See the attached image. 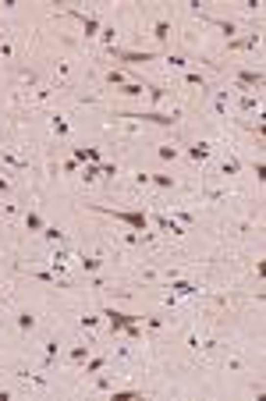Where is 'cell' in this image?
<instances>
[{"instance_id":"obj_28","label":"cell","mask_w":266,"mask_h":401,"mask_svg":"<svg viewBox=\"0 0 266 401\" xmlns=\"http://www.w3.org/2000/svg\"><path fill=\"white\" fill-rule=\"evenodd\" d=\"M256 107H259V96L256 93H245L242 96V110H256Z\"/></svg>"},{"instance_id":"obj_9","label":"cell","mask_w":266,"mask_h":401,"mask_svg":"<svg viewBox=\"0 0 266 401\" xmlns=\"http://www.w3.org/2000/svg\"><path fill=\"white\" fill-rule=\"evenodd\" d=\"M259 43H263V36L252 32V36H245V39H231V50H256Z\"/></svg>"},{"instance_id":"obj_26","label":"cell","mask_w":266,"mask_h":401,"mask_svg":"<svg viewBox=\"0 0 266 401\" xmlns=\"http://www.w3.org/2000/svg\"><path fill=\"white\" fill-rule=\"evenodd\" d=\"M43 234H47V242H64V238H68L61 227H43Z\"/></svg>"},{"instance_id":"obj_14","label":"cell","mask_w":266,"mask_h":401,"mask_svg":"<svg viewBox=\"0 0 266 401\" xmlns=\"http://www.w3.org/2000/svg\"><path fill=\"white\" fill-rule=\"evenodd\" d=\"M0 163H7V167H14V171H25V167H28L22 156H14V153H7V150H0Z\"/></svg>"},{"instance_id":"obj_37","label":"cell","mask_w":266,"mask_h":401,"mask_svg":"<svg viewBox=\"0 0 266 401\" xmlns=\"http://www.w3.org/2000/svg\"><path fill=\"white\" fill-rule=\"evenodd\" d=\"M96 387H99V391H110V387H114V380H110V376H99V380H96Z\"/></svg>"},{"instance_id":"obj_24","label":"cell","mask_w":266,"mask_h":401,"mask_svg":"<svg viewBox=\"0 0 266 401\" xmlns=\"http://www.w3.org/2000/svg\"><path fill=\"white\" fill-rule=\"evenodd\" d=\"M185 85H199V89H206V78L199 75V71H185Z\"/></svg>"},{"instance_id":"obj_10","label":"cell","mask_w":266,"mask_h":401,"mask_svg":"<svg viewBox=\"0 0 266 401\" xmlns=\"http://www.w3.org/2000/svg\"><path fill=\"white\" fill-rule=\"evenodd\" d=\"M199 291V284H192V280H170V295H174V299H177V295H195Z\"/></svg>"},{"instance_id":"obj_4","label":"cell","mask_w":266,"mask_h":401,"mask_svg":"<svg viewBox=\"0 0 266 401\" xmlns=\"http://www.w3.org/2000/svg\"><path fill=\"white\" fill-rule=\"evenodd\" d=\"M71 14V18H78L82 22V32H85V39H93V36H99V18H96V14H85V11H68Z\"/></svg>"},{"instance_id":"obj_30","label":"cell","mask_w":266,"mask_h":401,"mask_svg":"<svg viewBox=\"0 0 266 401\" xmlns=\"http://www.w3.org/2000/svg\"><path fill=\"white\" fill-rule=\"evenodd\" d=\"M145 96H149L153 103H160V100L167 96V89H160V85H149V89H145Z\"/></svg>"},{"instance_id":"obj_12","label":"cell","mask_w":266,"mask_h":401,"mask_svg":"<svg viewBox=\"0 0 266 401\" xmlns=\"http://www.w3.org/2000/svg\"><path fill=\"white\" fill-rule=\"evenodd\" d=\"M145 89H149L145 82H124L121 89H117V93H121V96H131V100H139V96L145 93Z\"/></svg>"},{"instance_id":"obj_2","label":"cell","mask_w":266,"mask_h":401,"mask_svg":"<svg viewBox=\"0 0 266 401\" xmlns=\"http://www.w3.org/2000/svg\"><path fill=\"white\" fill-rule=\"evenodd\" d=\"M89 210H96V213H107V217L121 220V224L135 227V231H145V227H149V213H142V210H107V206H89Z\"/></svg>"},{"instance_id":"obj_3","label":"cell","mask_w":266,"mask_h":401,"mask_svg":"<svg viewBox=\"0 0 266 401\" xmlns=\"http://www.w3.org/2000/svg\"><path fill=\"white\" fill-rule=\"evenodd\" d=\"M103 316L110 320V330H114V334H121L128 323H139V320H142V316H135V313H121V309H103Z\"/></svg>"},{"instance_id":"obj_6","label":"cell","mask_w":266,"mask_h":401,"mask_svg":"<svg viewBox=\"0 0 266 401\" xmlns=\"http://www.w3.org/2000/svg\"><path fill=\"white\" fill-rule=\"evenodd\" d=\"M263 85V71H238V89H259Z\"/></svg>"},{"instance_id":"obj_16","label":"cell","mask_w":266,"mask_h":401,"mask_svg":"<svg viewBox=\"0 0 266 401\" xmlns=\"http://www.w3.org/2000/svg\"><path fill=\"white\" fill-rule=\"evenodd\" d=\"M50 128H53V135H61V139L68 135V121H64L61 114H53V117H50Z\"/></svg>"},{"instance_id":"obj_33","label":"cell","mask_w":266,"mask_h":401,"mask_svg":"<svg viewBox=\"0 0 266 401\" xmlns=\"http://www.w3.org/2000/svg\"><path fill=\"white\" fill-rule=\"evenodd\" d=\"M78 323H82V330H93V326H96V323H99V316H82V320H78Z\"/></svg>"},{"instance_id":"obj_23","label":"cell","mask_w":266,"mask_h":401,"mask_svg":"<svg viewBox=\"0 0 266 401\" xmlns=\"http://www.w3.org/2000/svg\"><path fill=\"white\" fill-rule=\"evenodd\" d=\"M89 359V345H75L71 348V362H85Z\"/></svg>"},{"instance_id":"obj_1","label":"cell","mask_w":266,"mask_h":401,"mask_svg":"<svg viewBox=\"0 0 266 401\" xmlns=\"http://www.w3.org/2000/svg\"><path fill=\"white\" fill-rule=\"evenodd\" d=\"M114 117H117V121H135V125H164V128L177 125L174 110L170 114H164V110H117Z\"/></svg>"},{"instance_id":"obj_25","label":"cell","mask_w":266,"mask_h":401,"mask_svg":"<svg viewBox=\"0 0 266 401\" xmlns=\"http://www.w3.org/2000/svg\"><path fill=\"white\" fill-rule=\"evenodd\" d=\"M238 171H242V163H238V160H224V163H220V174H227V177H231V174H238Z\"/></svg>"},{"instance_id":"obj_19","label":"cell","mask_w":266,"mask_h":401,"mask_svg":"<svg viewBox=\"0 0 266 401\" xmlns=\"http://www.w3.org/2000/svg\"><path fill=\"white\" fill-rule=\"evenodd\" d=\"M103 366H107V359H103V355H96V359H85V373H99Z\"/></svg>"},{"instance_id":"obj_13","label":"cell","mask_w":266,"mask_h":401,"mask_svg":"<svg viewBox=\"0 0 266 401\" xmlns=\"http://www.w3.org/2000/svg\"><path fill=\"white\" fill-rule=\"evenodd\" d=\"M185 153L195 160V163H202V160H210V142H195V146H188Z\"/></svg>"},{"instance_id":"obj_29","label":"cell","mask_w":266,"mask_h":401,"mask_svg":"<svg viewBox=\"0 0 266 401\" xmlns=\"http://www.w3.org/2000/svg\"><path fill=\"white\" fill-rule=\"evenodd\" d=\"M82 177H85V181H96V177H99V163H85Z\"/></svg>"},{"instance_id":"obj_5","label":"cell","mask_w":266,"mask_h":401,"mask_svg":"<svg viewBox=\"0 0 266 401\" xmlns=\"http://www.w3.org/2000/svg\"><path fill=\"white\" fill-rule=\"evenodd\" d=\"M114 57H117V61H128V64H145V61H156V53L153 50H110Z\"/></svg>"},{"instance_id":"obj_15","label":"cell","mask_w":266,"mask_h":401,"mask_svg":"<svg viewBox=\"0 0 266 401\" xmlns=\"http://www.w3.org/2000/svg\"><path fill=\"white\" fill-rule=\"evenodd\" d=\"M227 103H231V93H227V89H220L217 100H213V110L217 114H227Z\"/></svg>"},{"instance_id":"obj_17","label":"cell","mask_w":266,"mask_h":401,"mask_svg":"<svg viewBox=\"0 0 266 401\" xmlns=\"http://www.w3.org/2000/svg\"><path fill=\"white\" fill-rule=\"evenodd\" d=\"M149 185H156V188H174V177H170V174H149Z\"/></svg>"},{"instance_id":"obj_34","label":"cell","mask_w":266,"mask_h":401,"mask_svg":"<svg viewBox=\"0 0 266 401\" xmlns=\"http://www.w3.org/2000/svg\"><path fill=\"white\" fill-rule=\"evenodd\" d=\"M11 53H14V50H11V43H7V39H0V57H4V61H11Z\"/></svg>"},{"instance_id":"obj_18","label":"cell","mask_w":266,"mask_h":401,"mask_svg":"<svg viewBox=\"0 0 266 401\" xmlns=\"http://www.w3.org/2000/svg\"><path fill=\"white\" fill-rule=\"evenodd\" d=\"M213 22L224 28V36H227V39H234V32H238V22H227V18H213Z\"/></svg>"},{"instance_id":"obj_35","label":"cell","mask_w":266,"mask_h":401,"mask_svg":"<svg viewBox=\"0 0 266 401\" xmlns=\"http://www.w3.org/2000/svg\"><path fill=\"white\" fill-rule=\"evenodd\" d=\"M82 270H89V274L99 270V259H89V256H85V259H82Z\"/></svg>"},{"instance_id":"obj_32","label":"cell","mask_w":266,"mask_h":401,"mask_svg":"<svg viewBox=\"0 0 266 401\" xmlns=\"http://www.w3.org/2000/svg\"><path fill=\"white\" fill-rule=\"evenodd\" d=\"M167 64H170V68H185V64H188V57H181V53H174V57H167Z\"/></svg>"},{"instance_id":"obj_8","label":"cell","mask_w":266,"mask_h":401,"mask_svg":"<svg viewBox=\"0 0 266 401\" xmlns=\"http://www.w3.org/2000/svg\"><path fill=\"white\" fill-rule=\"evenodd\" d=\"M75 160H78V163H99V150H96V146H78V150H75Z\"/></svg>"},{"instance_id":"obj_27","label":"cell","mask_w":266,"mask_h":401,"mask_svg":"<svg viewBox=\"0 0 266 401\" xmlns=\"http://www.w3.org/2000/svg\"><path fill=\"white\" fill-rule=\"evenodd\" d=\"M177 156H181L177 146H160V160H177Z\"/></svg>"},{"instance_id":"obj_31","label":"cell","mask_w":266,"mask_h":401,"mask_svg":"<svg viewBox=\"0 0 266 401\" xmlns=\"http://www.w3.org/2000/svg\"><path fill=\"white\" fill-rule=\"evenodd\" d=\"M99 39H103V43H107V47L114 50V39H117V32H114V28H99Z\"/></svg>"},{"instance_id":"obj_20","label":"cell","mask_w":266,"mask_h":401,"mask_svg":"<svg viewBox=\"0 0 266 401\" xmlns=\"http://www.w3.org/2000/svg\"><path fill=\"white\" fill-rule=\"evenodd\" d=\"M107 82H110V85H124L128 78H124V71H121V68H110V71H107Z\"/></svg>"},{"instance_id":"obj_11","label":"cell","mask_w":266,"mask_h":401,"mask_svg":"<svg viewBox=\"0 0 266 401\" xmlns=\"http://www.w3.org/2000/svg\"><path fill=\"white\" fill-rule=\"evenodd\" d=\"M153 39H156V43H167V39H170V22H167V18H156V22H153Z\"/></svg>"},{"instance_id":"obj_22","label":"cell","mask_w":266,"mask_h":401,"mask_svg":"<svg viewBox=\"0 0 266 401\" xmlns=\"http://www.w3.org/2000/svg\"><path fill=\"white\" fill-rule=\"evenodd\" d=\"M18 326H22V330H32V326H36V316L28 313V309H25V313H18Z\"/></svg>"},{"instance_id":"obj_21","label":"cell","mask_w":266,"mask_h":401,"mask_svg":"<svg viewBox=\"0 0 266 401\" xmlns=\"http://www.w3.org/2000/svg\"><path fill=\"white\" fill-rule=\"evenodd\" d=\"M25 227L28 231H43V217L39 213H25Z\"/></svg>"},{"instance_id":"obj_7","label":"cell","mask_w":266,"mask_h":401,"mask_svg":"<svg viewBox=\"0 0 266 401\" xmlns=\"http://www.w3.org/2000/svg\"><path fill=\"white\" fill-rule=\"evenodd\" d=\"M153 224L164 231V234H174V238H181V234H185V231H181V224H177L174 217H153Z\"/></svg>"},{"instance_id":"obj_38","label":"cell","mask_w":266,"mask_h":401,"mask_svg":"<svg viewBox=\"0 0 266 401\" xmlns=\"http://www.w3.org/2000/svg\"><path fill=\"white\" fill-rule=\"evenodd\" d=\"M266 177V167H263V160H256V181H263Z\"/></svg>"},{"instance_id":"obj_39","label":"cell","mask_w":266,"mask_h":401,"mask_svg":"<svg viewBox=\"0 0 266 401\" xmlns=\"http://www.w3.org/2000/svg\"><path fill=\"white\" fill-rule=\"evenodd\" d=\"M0 192H7V177H0Z\"/></svg>"},{"instance_id":"obj_36","label":"cell","mask_w":266,"mask_h":401,"mask_svg":"<svg viewBox=\"0 0 266 401\" xmlns=\"http://www.w3.org/2000/svg\"><path fill=\"white\" fill-rule=\"evenodd\" d=\"M57 75L68 78V61H64V57H57Z\"/></svg>"}]
</instances>
